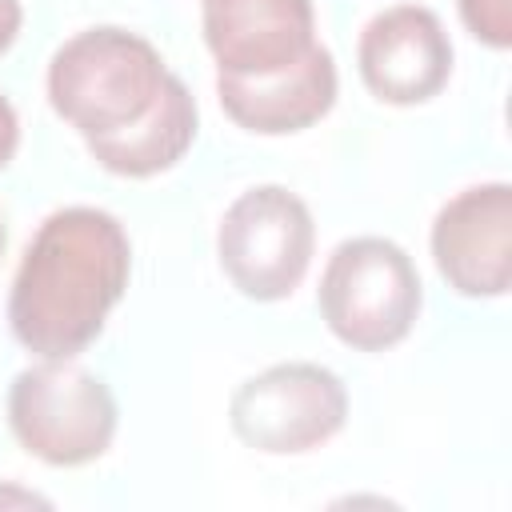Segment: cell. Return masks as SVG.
<instances>
[{"label": "cell", "instance_id": "6", "mask_svg": "<svg viewBox=\"0 0 512 512\" xmlns=\"http://www.w3.org/2000/svg\"><path fill=\"white\" fill-rule=\"evenodd\" d=\"M348 420L344 380L312 360L272 364L248 376L228 404L232 432L268 456H296L328 444Z\"/></svg>", "mask_w": 512, "mask_h": 512}, {"label": "cell", "instance_id": "7", "mask_svg": "<svg viewBox=\"0 0 512 512\" xmlns=\"http://www.w3.org/2000/svg\"><path fill=\"white\" fill-rule=\"evenodd\" d=\"M364 88L396 108L432 100L452 76V40L424 4H392L376 12L356 40Z\"/></svg>", "mask_w": 512, "mask_h": 512}, {"label": "cell", "instance_id": "15", "mask_svg": "<svg viewBox=\"0 0 512 512\" xmlns=\"http://www.w3.org/2000/svg\"><path fill=\"white\" fill-rule=\"evenodd\" d=\"M48 504V500H40L36 492H8V488H0V504Z\"/></svg>", "mask_w": 512, "mask_h": 512}, {"label": "cell", "instance_id": "1", "mask_svg": "<svg viewBox=\"0 0 512 512\" xmlns=\"http://www.w3.org/2000/svg\"><path fill=\"white\" fill-rule=\"evenodd\" d=\"M132 272L124 224L88 204L56 208L28 240L12 292L8 328L40 360L80 356L120 304Z\"/></svg>", "mask_w": 512, "mask_h": 512}, {"label": "cell", "instance_id": "3", "mask_svg": "<svg viewBox=\"0 0 512 512\" xmlns=\"http://www.w3.org/2000/svg\"><path fill=\"white\" fill-rule=\"evenodd\" d=\"M320 316L328 332L356 352L396 348L424 304L412 256L388 236H352L332 248L320 288Z\"/></svg>", "mask_w": 512, "mask_h": 512}, {"label": "cell", "instance_id": "13", "mask_svg": "<svg viewBox=\"0 0 512 512\" xmlns=\"http://www.w3.org/2000/svg\"><path fill=\"white\" fill-rule=\"evenodd\" d=\"M16 148H20V120H16L12 100L0 92V168H8V164H12Z\"/></svg>", "mask_w": 512, "mask_h": 512}, {"label": "cell", "instance_id": "10", "mask_svg": "<svg viewBox=\"0 0 512 512\" xmlns=\"http://www.w3.org/2000/svg\"><path fill=\"white\" fill-rule=\"evenodd\" d=\"M336 60L324 44H312L300 60L264 76H220L216 96L228 120L244 132L288 136L324 120L336 104Z\"/></svg>", "mask_w": 512, "mask_h": 512}, {"label": "cell", "instance_id": "14", "mask_svg": "<svg viewBox=\"0 0 512 512\" xmlns=\"http://www.w3.org/2000/svg\"><path fill=\"white\" fill-rule=\"evenodd\" d=\"M20 24H24V8L20 0H0V52H8L20 36Z\"/></svg>", "mask_w": 512, "mask_h": 512}, {"label": "cell", "instance_id": "2", "mask_svg": "<svg viewBox=\"0 0 512 512\" xmlns=\"http://www.w3.org/2000/svg\"><path fill=\"white\" fill-rule=\"evenodd\" d=\"M168 68L128 28L100 24L64 40L48 60V104L80 136L116 132L148 112Z\"/></svg>", "mask_w": 512, "mask_h": 512}, {"label": "cell", "instance_id": "16", "mask_svg": "<svg viewBox=\"0 0 512 512\" xmlns=\"http://www.w3.org/2000/svg\"><path fill=\"white\" fill-rule=\"evenodd\" d=\"M0 252H4V224H0Z\"/></svg>", "mask_w": 512, "mask_h": 512}, {"label": "cell", "instance_id": "5", "mask_svg": "<svg viewBox=\"0 0 512 512\" xmlns=\"http://www.w3.org/2000/svg\"><path fill=\"white\" fill-rule=\"evenodd\" d=\"M316 252V224L308 204L284 184H256L240 192L216 228V256L232 288L248 300H284L300 288Z\"/></svg>", "mask_w": 512, "mask_h": 512}, {"label": "cell", "instance_id": "4", "mask_svg": "<svg viewBox=\"0 0 512 512\" xmlns=\"http://www.w3.org/2000/svg\"><path fill=\"white\" fill-rule=\"evenodd\" d=\"M116 416L112 388L72 360H40L16 372L8 388V428L16 444L52 468L100 460L112 448Z\"/></svg>", "mask_w": 512, "mask_h": 512}, {"label": "cell", "instance_id": "9", "mask_svg": "<svg viewBox=\"0 0 512 512\" xmlns=\"http://www.w3.org/2000/svg\"><path fill=\"white\" fill-rule=\"evenodd\" d=\"M204 44L220 76H264L316 44L312 0H204Z\"/></svg>", "mask_w": 512, "mask_h": 512}, {"label": "cell", "instance_id": "11", "mask_svg": "<svg viewBox=\"0 0 512 512\" xmlns=\"http://www.w3.org/2000/svg\"><path fill=\"white\" fill-rule=\"evenodd\" d=\"M200 128V112L196 100L188 92V84L168 72L156 100L148 104V112L116 132H100V136H84L88 156L112 172V176H128V180H148L156 172H168L176 160H184V152L192 148Z\"/></svg>", "mask_w": 512, "mask_h": 512}, {"label": "cell", "instance_id": "12", "mask_svg": "<svg viewBox=\"0 0 512 512\" xmlns=\"http://www.w3.org/2000/svg\"><path fill=\"white\" fill-rule=\"evenodd\" d=\"M460 20L488 48L512 44V0H460Z\"/></svg>", "mask_w": 512, "mask_h": 512}, {"label": "cell", "instance_id": "8", "mask_svg": "<svg viewBox=\"0 0 512 512\" xmlns=\"http://www.w3.org/2000/svg\"><path fill=\"white\" fill-rule=\"evenodd\" d=\"M432 260L460 296H504L512 284V188L488 180L456 192L432 220Z\"/></svg>", "mask_w": 512, "mask_h": 512}]
</instances>
